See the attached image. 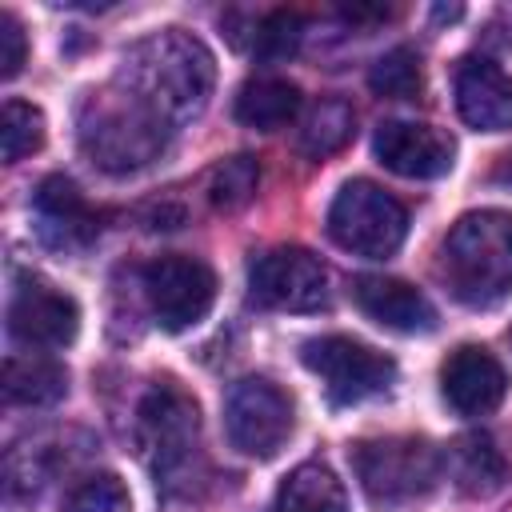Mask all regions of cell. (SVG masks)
<instances>
[{
    "label": "cell",
    "mask_w": 512,
    "mask_h": 512,
    "mask_svg": "<svg viewBox=\"0 0 512 512\" xmlns=\"http://www.w3.org/2000/svg\"><path fill=\"white\" fill-rule=\"evenodd\" d=\"M68 392V368L48 356H8L4 360V400L20 408L56 404Z\"/></svg>",
    "instance_id": "cell-20"
},
{
    "label": "cell",
    "mask_w": 512,
    "mask_h": 512,
    "mask_svg": "<svg viewBox=\"0 0 512 512\" xmlns=\"http://www.w3.org/2000/svg\"><path fill=\"white\" fill-rule=\"evenodd\" d=\"M248 296L268 312H320L328 304V268L308 248H268L248 264Z\"/></svg>",
    "instance_id": "cell-9"
},
{
    "label": "cell",
    "mask_w": 512,
    "mask_h": 512,
    "mask_svg": "<svg viewBox=\"0 0 512 512\" xmlns=\"http://www.w3.org/2000/svg\"><path fill=\"white\" fill-rule=\"evenodd\" d=\"M300 360L324 380L332 404H360L388 392L396 380V360L352 336H312L300 344Z\"/></svg>",
    "instance_id": "cell-7"
},
{
    "label": "cell",
    "mask_w": 512,
    "mask_h": 512,
    "mask_svg": "<svg viewBox=\"0 0 512 512\" xmlns=\"http://www.w3.org/2000/svg\"><path fill=\"white\" fill-rule=\"evenodd\" d=\"M352 300H356V308L372 324H380L388 332L420 336V332L436 328L432 300L420 288H412L408 280H396V276H356L352 280Z\"/></svg>",
    "instance_id": "cell-16"
},
{
    "label": "cell",
    "mask_w": 512,
    "mask_h": 512,
    "mask_svg": "<svg viewBox=\"0 0 512 512\" xmlns=\"http://www.w3.org/2000/svg\"><path fill=\"white\" fill-rule=\"evenodd\" d=\"M300 88L292 80H280V76H252L240 84L236 100H232V116L244 124V128H256V132H276V128H288L296 116H300Z\"/></svg>",
    "instance_id": "cell-17"
},
{
    "label": "cell",
    "mask_w": 512,
    "mask_h": 512,
    "mask_svg": "<svg viewBox=\"0 0 512 512\" xmlns=\"http://www.w3.org/2000/svg\"><path fill=\"white\" fill-rule=\"evenodd\" d=\"M456 112L476 132L512 128V76L488 56L460 60V68H456Z\"/></svg>",
    "instance_id": "cell-15"
},
{
    "label": "cell",
    "mask_w": 512,
    "mask_h": 512,
    "mask_svg": "<svg viewBox=\"0 0 512 512\" xmlns=\"http://www.w3.org/2000/svg\"><path fill=\"white\" fill-rule=\"evenodd\" d=\"M508 336H512V332H508Z\"/></svg>",
    "instance_id": "cell-29"
},
{
    "label": "cell",
    "mask_w": 512,
    "mask_h": 512,
    "mask_svg": "<svg viewBox=\"0 0 512 512\" xmlns=\"http://www.w3.org/2000/svg\"><path fill=\"white\" fill-rule=\"evenodd\" d=\"M436 16H440V20H456V16H460V8H436Z\"/></svg>",
    "instance_id": "cell-28"
},
{
    "label": "cell",
    "mask_w": 512,
    "mask_h": 512,
    "mask_svg": "<svg viewBox=\"0 0 512 512\" xmlns=\"http://www.w3.org/2000/svg\"><path fill=\"white\" fill-rule=\"evenodd\" d=\"M116 84L176 132V124L204 112L216 84V64L196 36L164 28L124 52Z\"/></svg>",
    "instance_id": "cell-1"
},
{
    "label": "cell",
    "mask_w": 512,
    "mask_h": 512,
    "mask_svg": "<svg viewBox=\"0 0 512 512\" xmlns=\"http://www.w3.org/2000/svg\"><path fill=\"white\" fill-rule=\"evenodd\" d=\"M368 88L384 100H416L424 88L420 76V56L412 48H388L384 56H376V64L368 68Z\"/></svg>",
    "instance_id": "cell-24"
},
{
    "label": "cell",
    "mask_w": 512,
    "mask_h": 512,
    "mask_svg": "<svg viewBox=\"0 0 512 512\" xmlns=\"http://www.w3.org/2000/svg\"><path fill=\"white\" fill-rule=\"evenodd\" d=\"M508 376L500 360L480 344H460L440 364V392L452 412L460 416H488L504 400Z\"/></svg>",
    "instance_id": "cell-14"
},
{
    "label": "cell",
    "mask_w": 512,
    "mask_h": 512,
    "mask_svg": "<svg viewBox=\"0 0 512 512\" xmlns=\"http://www.w3.org/2000/svg\"><path fill=\"white\" fill-rule=\"evenodd\" d=\"M444 460H448L456 488L468 496H492L508 480V460L488 432H468V436L452 440Z\"/></svg>",
    "instance_id": "cell-18"
},
{
    "label": "cell",
    "mask_w": 512,
    "mask_h": 512,
    "mask_svg": "<svg viewBox=\"0 0 512 512\" xmlns=\"http://www.w3.org/2000/svg\"><path fill=\"white\" fill-rule=\"evenodd\" d=\"M440 276L468 308H492L512 292V212H464L440 244Z\"/></svg>",
    "instance_id": "cell-2"
},
{
    "label": "cell",
    "mask_w": 512,
    "mask_h": 512,
    "mask_svg": "<svg viewBox=\"0 0 512 512\" xmlns=\"http://www.w3.org/2000/svg\"><path fill=\"white\" fill-rule=\"evenodd\" d=\"M272 512H348V492L328 464L308 460L280 480Z\"/></svg>",
    "instance_id": "cell-19"
},
{
    "label": "cell",
    "mask_w": 512,
    "mask_h": 512,
    "mask_svg": "<svg viewBox=\"0 0 512 512\" xmlns=\"http://www.w3.org/2000/svg\"><path fill=\"white\" fill-rule=\"evenodd\" d=\"M196 432H200V408L172 380L156 384L140 400V436H144V448H152L156 492H164L168 500L192 496V488L200 484L204 456H200Z\"/></svg>",
    "instance_id": "cell-4"
},
{
    "label": "cell",
    "mask_w": 512,
    "mask_h": 512,
    "mask_svg": "<svg viewBox=\"0 0 512 512\" xmlns=\"http://www.w3.org/2000/svg\"><path fill=\"white\" fill-rule=\"evenodd\" d=\"M40 144H44V112L36 104H28V100H4V112H0L4 160L16 164V160L32 156Z\"/></svg>",
    "instance_id": "cell-25"
},
{
    "label": "cell",
    "mask_w": 512,
    "mask_h": 512,
    "mask_svg": "<svg viewBox=\"0 0 512 512\" xmlns=\"http://www.w3.org/2000/svg\"><path fill=\"white\" fill-rule=\"evenodd\" d=\"M376 160L408 180H436L452 168L456 144L432 128V124H412V120H384L372 136Z\"/></svg>",
    "instance_id": "cell-12"
},
{
    "label": "cell",
    "mask_w": 512,
    "mask_h": 512,
    "mask_svg": "<svg viewBox=\"0 0 512 512\" xmlns=\"http://www.w3.org/2000/svg\"><path fill=\"white\" fill-rule=\"evenodd\" d=\"M348 460L372 504H404L424 496L440 480V464H444V456L420 436L356 440Z\"/></svg>",
    "instance_id": "cell-5"
},
{
    "label": "cell",
    "mask_w": 512,
    "mask_h": 512,
    "mask_svg": "<svg viewBox=\"0 0 512 512\" xmlns=\"http://www.w3.org/2000/svg\"><path fill=\"white\" fill-rule=\"evenodd\" d=\"M328 236L352 256L384 260L408 236V208L372 180H348L328 208Z\"/></svg>",
    "instance_id": "cell-6"
},
{
    "label": "cell",
    "mask_w": 512,
    "mask_h": 512,
    "mask_svg": "<svg viewBox=\"0 0 512 512\" xmlns=\"http://www.w3.org/2000/svg\"><path fill=\"white\" fill-rule=\"evenodd\" d=\"M300 40H304V16L292 12V8H272L264 12L252 32H248V48L256 60H268V64H280L288 56L300 52Z\"/></svg>",
    "instance_id": "cell-22"
},
{
    "label": "cell",
    "mask_w": 512,
    "mask_h": 512,
    "mask_svg": "<svg viewBox=\"0 0 512 512\" xmlns=\"http://www.w3.org/2000/svg\"><path fill=\"white\" fill-rule=\"evenodd\" d=\"M28 60V36L24 24L12 12H0V76L12 80Z\"/></svg>",
    "instance_id": "cell-27"
},
{
    "label": "cell",
    "mask_w": 512,
    "mask_h": 512,
    "mask_svg": "<svg viewBox=\"0 0 512 512\" xmlns=\"http://www.w3.org/2000/svg\"><path fill=\"white\" fill-rule=\"evenodd\" d=\"M292 424H296V412L288 392L264 376H244L224 396V432H228V444L244 456H256V460L276 456L292 436Z\"/></svg>",
    "instance_id": "cell-8"
},
{
    "label": "cell",
    "mask_w": 512,
    "mask_h": 512,
    "mask_svg": "<svg viewBox=\"0 0 512 512\" xmlns=\"http://www.w3.org/2000/svg\"><path fill=\"white\" fill-rule=\"evenodd\" d=\"M260 184V164L252 156H228L208 172V204L216 212H236L256 196Z\"/></svg>",
    "instance_id": "cell-23"
},
{
    "label": "cell",
    "mask_w": 512,
    "mask_h": 512,
    "mask_svg": "<svg viewBox=\"0 0 512 512\" xmlns=\"http://www.w3.org/2000/svg\"><path fill=\"white\" fill-rule=\"evenodd\" d=\"M168 136L172 128L116 80L80 104V148L100 172L128 176L148 168L168 148Z\"/></svg>",
    "instance_id": "cell-3"
},
{
    "label": "cell",
    "mask_w": 512,
    "mask_h": 512,
    "mask_svg": "<svg viewBox=\"0 0 512 512\" xmlns=\"http://www.w3.org/2000/svg\"><path fill=\"white\" fill-rule=\"evenodd\" d=\"M60 512H128V488L116 472H96L64 496Z\"/></svg>",
    "instance_id": "cell-26"
},
{
    "label": "cell",
    "mask_w": 512,
    "mask_h": 512,
    "mask_svg": "<svg viewBox=\"0 0 512 512\" xmlns=\"http://www.w3.org/2000/svg\"><path fill=\"white\" fill-rule=\"evenodd\" d=\"M32 212H36L40 240L60 252H80L100 232V216L68 176H44L32 192Z\"/></svg>",
    "instance_id": "cell-13"
},
{
    "label": "cell",
    "mask_w": 512,
    "mask_h": 512,
    "mask_svg": "<svg viewBox=\"0 0 512 512\" xmlns=\"http://www.w3.org/2000/svg\"><path fill=\"white\" fill-rule=\"evenodd\" d=\"M8 332L24 348H68L80 332V308L68 292L36 276H20L8 300Z\"/></svg>",
    "instance_id": "cell-11"
},
{
    "label": "cell",
    "mask_w": 512,
    "mask_h": 512,
    "mask_svg": "<svg viewBox=\"0 0 512 512\" xmlns=\"http://www.w3.org/2000/svg\"><path fill=\"white\" fill-rule=\"evenodd\" d=\"M352 132H356L352 104L340 100V96H324V100L312 104V112L300 124V152H308L316 160L320 156H332V152H340L352 140Z\"/></svg>",
    "instance_id": "cell-21"
},
{
    "label": "cell",
    "mask_w": 512,
    "mask_h": 512,
    "mask_svg": "<svg viewBox=\"0 0 512 512\" xmlns=\"http://www.w3.org/2000/svg\"><path fill=\"white\" fill-rule=\"evenodd\" d=\"M144 296L164 332H184L208 316L216 300V272L200 256L168 252L144 264Z\"/></svg>",
    "instance_id": "cell-10"
}]
</instances>
